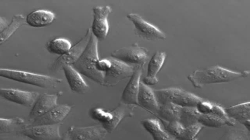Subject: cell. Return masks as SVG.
<instances>
[{
  "label": "cell",
  "mask_w": 250,
  "mask_h": 140,
  "mask_svg": "<svg viewBox=\"0 0 250 140\" xmlns=\"http://www.w3.org/2000/svg\"><path fill=\"white\" fill-rule=\"evenodd\" d=\"M250 71H231L220 66H211L202 70H197L188 76L189 80L197 88H202L206 85L229 83L248 77Z\"/></svg>",
  "instance_id": "obj_1"
},
{
  "label": "cell",
  "mask_w": 250,
  "mask_h": 140,
  "mask_svg": "<svg viewBox=\"0 0 250 140\" xmlns=\"http://www.w3.org/2000/svg\"><path fill=\"white\" fill-rule=\"evenodd\" d=\"M99 59L98 40L92 34L83 53L72 66L79 74L102 86L104 74L96 68V63Z\"/></svg>",
  "instance_id": "obj_2"
},
{
  "label": "cell",
  "mask_w": 250,
  "mask_h": 140,
  "mask_svg": "<svg viewBox=\"0 0 250 140\" xmlns=\"http://www.w3.org/2000/svg\"><path fill=\"white\" fill-rule=\"evenodd\" d=\"M0 77L47 89L55 88L62 83V79L51 76L7 69H0Z\"/></svg>",
  "instance_id": "obj_3"
},
{
  "label": "cell",
  "mask_w": 250,
  "mask_h": 140,
  "mask_svg": "<svg viewBox=\"0 0 250 140\" xmlns=\"http://www.w3.org/2000/svg\"><path fill=\"white\" fill-rule=\"evenodd\" d=\"M153 92L159 105L170 103L181 107H196L203 100L199 96L177 88L154 89Z\"/></svg>",
  "instance_id": "obj_4"
},
{
  "label": "cell",
  "mask_w": 250,
  "mask_h": 140,
  "mask_svg": "<svg viewBox=\"0 0 250 140\" xmlns=\"http://www.w3.org/2000/svg\"><path fill=\"white\" fill-rule=\"evenodd\" d=\"M111 57L132 67H143L148 58V52L137 43L112 52Z\"/></svg>",
  "instance_id": "obj_5"
},
{
  "label": "cell",
  "mask_w": 250,
  "mask_h": 140,
  "mask_svg": "<svg viewBox=\"0 0 250 140\" xmlns=\"http://www.w3.org/2000/svg\"><path fill=\"white\" fill-rule=\"evenodd\" d=\"M92 35L91 29H87L86 34L82 39L76 43V45L72 46L70 51L65 54L61 55L57 60H55L51 65L49 69L50 72L56 73L60 71L64 65L72 66L79 59L81 55L86 49L88 43Z\"/></svg>",
  "instance_id": "obj_6"
},
{
  "label": "cell",
  "mask_w": 250,
  "mask_h": 140,
  "mask_svg": "<svg viewBox=\"0 0 250 140\" xmlns=\"http://www.w3.org/2000/svg\"><path fill=\"white\" fill-rule=\"evenodd\" d=\"M61 124L23 125L20 134L32 140H61Z\"/></svg>",
  "instance_id": "obj_7"
},
{
  "label": "cell",
  "mask_w": 250,
  "mask_h": 140,
  "mask_svg": "<svg viewBox=\"0 0 250 140\" xmlns=\"http://www.w3.org/2000/svg\"><path fill=\"white\" fill-rule=\"evenodd\" d=\"M127 18L134 25L135 34L143 39L157 41L166 39V35L154 25L146 21L137 14H128Z\"/></svg>",
  "instance_id": "obj_8"
},
{
  "label": "cell",
  "mask_w": 250,
  "mask_h": 140,
  "mask_svg": "<svg viewBox=\"0 0 250 140\" xmlns=\"http://www.w3.org/2000/svg\"><path fill=\"white\" fill-rule=\"evenodd\" d=\"M110 57L111 67L104 74L102 86L113 87L125 78L131 77L133 74L135 67L127 65L119 60Z\"/></svg>",
  "instance_id": "obj_9"
},
{
  "label": "cell",
  "mask_w": 250,
  "mask_h": 140,
  "mask_svg": "<svg viewBox=\"0 0 250 140\" xmlns=\"http://www.w3.org/2000/svg\"><path fill=\"white\" fill-rule=\"evenodd\" d=\"M94 17L91 32L98 40H104L109 32L108 17L112 12L109 5L96 6L93 9Z\"/></svg>",
  "instance_id": "obj_10"
},
{
  "label": "cell",
  "mask_w": 250,
  "mask_h": 140,
  "mask_svg": "<svg viewBox=\"0 0 250 140\" xmlns=\"http://www.w3.org/2000/svg\"><path fill=\"white\" fill-rule=\"evenodd\" d=\"M67 133L70 140H104L108 133L102 125L84 127L72 126Z\"/></svg>",
  "instance_id": "obj_11"
},
{
  "label": "cell",
  "mask_w": 250,
  "mask_h": 140,
  "mask_svg": "<svg viewBox=\"0 0 250 140\" xmlns=\"http://www.w3.org/2000/svg\"><path fill=\"white\" fill-rule=\"evenodd\" d=\"M39 93L16 89L0 88V97L13 103L26 107L33 106L40 96Z\"/></svg>",
  "instance_id": "obj_12"
},
{
  "label": "cell",
  "mask_w": 250,
  "mask_h": 140,
  "mask_svg": "<svg viewBox=\"0 0 250 140\" xmlns=\"http://www.w3.org/2000/svg\"><path fill=\"white\" fill-rule=\"evenodd\" d=\"M72 106L67 105H60L48 111L43 115L34 120L31 125H55L60 124L69 115Z\"/></svg>",
  "instance_id": "obj_13"
},
{
  "label": "cell",
  "mask_w": 250,
  "mask_h": 140,
  "mask_svg": "<svg viewBox=\"0 0 250 140\" xmlns=\"http://www.w3.org/2000/svg\"><path fill=\"white\" fill-rule=\"evenodd\" d=\"M143 71V67H135L133 74L123 92L121 99L122 103L138 106L137 96Z\"/></svg>",
  "instance_id": "obj_14"
},
{
  "label": "cell",
  "mask_w": 250,
  "mask_h": 140,
  "mask_svg": "<svg viewBox=\"0 0 250 140\" xmlns=\"http://www.w3.org/2000/svg\"><path fill=\"white\" fill-rule=\"evenodd\" d=\"M58 95L57 94H45L40 95L33 105L29 115V120L31 122L42 116L48 111L58 105Z\"/></svg>",
  "instance_id": "obj_15"
},
{
  "label": "cell",
  "mask_w": 250,
  "mask_h": 140,
  "mask_svg": "<svg viewBox=\"0 0 250 140\" xmlns=\"http://www.w3.org/2000/svg\"><path fill=\"white\" fill-rule=\"evenodd\" d=\"M137 106L120 103L115 109L111 111V120L108 123L102 125L108 133H112L123 119L132 118L134 115V109Z\"/></svg>",
  "instance_id": "obj_16"
},
{
  "label": "cell",
  "mask_w": 250,
  "mask_h": 140,
  "mask_svg": "<svg viewBox=\"0 0 250 140\" xmlns=\"http://www.w3.org/2000/svg\"><path fill=\"white\" fill-rule=\"evenodd\" d=\"M137 103L138 106L143 107L153 115H157L159 105L155 98L154 93L151 88L143 83L140 84Z\"/></svg>",
  "instance_id": "obj_17"
},
{
  "label": "cell",
  "mask_w": 250,
  "mask_h": 140,
  "mask_svg": "<svg viewBox=\"0 0 250 140\" xmlns=\"http://www.w3.org/2000/svg\"><path fill=\"white\" fill-rule=\"evenodd\" d=\"M68 83L70 89L79 94H85L89 89V87L82 78L81 74L76 71L72 66L64 65L62 68Z\"/></svg>",
  "instance_id": "obj_18"
},
{
  "label": "cell",
  "mask_w": 250,
  "mask_h": 140,
  "mask_svg": "<svg viewBox=\"0 0 250 140\" xmlns=\"http://www.w3.org/2000/svg\"><path fill=\"white\" fill-rule=\"evenodd\" d=\"M250 102H247L225 109L226 115L229 118L243 124L249 131L250 123Z\"/></svg>",
  "instance_id": "obj_19"
},
{
  "label": "cell",
  "mask_w": 250,
  "mask_h": 140,
  "mask_svg": "<svg viewBox=\"0 0 250 140\" xmlns=\"http://www.w3.org/2000/svg\"><path fill=\"white\" fill-rule=\"evenodd\" d=\"M55 15L52 12L39 10L32 12L26 18V23L34 28H41L48 26L54 22Z\"/></svg>",
  "instance_id": "obj_20"
},
{
  "label": "cell",
  "mask_w": 250,
  "mask_h": 140,
  "mask_svg": "<svg viewBox=\"0 0 250 140\" xmlns=\"http://www.w3.org/2000/svg\"><path fill=\"white\" fill-rule=\"evenodd\" d=\"M143 127L151 134L154 140H175L167 131L161 127L157 119H146L141 122Z\"/></svg>",
  "instance_id": "obj_21"
},
{
  "label": "cell",
  "mask_w": 250,
  "mask_h": 140,
  "mask_svg": "<svg viewBox=\"0 0 250 140\" xmlns=\"http://www.w3.org/2000/svg\"><path fill=\"white\" fill-rule=\"evenodd\" d=\"M181 107L170 103L159 105L157 115L160 121L167 122H179Z\"/></svg>",
  "instance_id": "obj_22"
},
{
  "label": "cell",
  "mask_w": 250,
  "mask_h": 140,
  "mask_svg": "<svg viewBox=\"0 0 250 140\" xmlns=\"http://www.w3.org/2000/svg\"><path fill=\"white\" fill-rule=\"evenodd\" d=\"M26 23V18L22 15H16L13 17L10 23L0 32V45H2L17 31L20 26Z\"/></svg>",
  "instance_id": "obj_23"
},
{
  "label": "cell",
  "mask_w": 250,
  "mask_h": 140,
  "mask_svg": "<svg viewBox=\"0 0 250 140\" xmlns=\"http://www.w3.org/2000/svg\"><path fill=\"white\" fill-rule=\"evenodd\" d=\"M200 114L196 107H181L179 122L184 127L198 123Z\"/></svg>",
  "instance_id": "obj_24"
},
{
  "label": "cell",
  "mask_w": 250,
  "mask_h": 140,
  "mask_svg": "<svg viewBox=\"0 0 250 140\" xmlns=\"http://www.w3.org/2000/svg\"><path fill=\"white\" fill-rule=\"evenodd\" d=\"M72 47V44L69 40L61 37L50 41L47 44L46 49L52 54L62 55L69 51Z\"/></svg>",
  "instance_id": "obj_25"
},
{
  "label": "cell",
  "mask_w": 250,
  "mask_h": 140,
  "mask_svg": "<svg viewBox=\"0 0 250 140\" xmlns=\"http://www.w3.org/2000/svg\"><path fill=\"white\" fill-rule=\"evenodd\" d=\"M24 124V121L19 117L11 119L0 118V134L11 133L18 130L20 131Z\"/></svg>",
  "instance_id": "obj_26"
},
{
  "label": "cell",
  "mask_w": 250,
  "mask_h": 140,
  "mask_svg": "<svg viewBox=\"0 0 250 140\" xmlns=\"http://www.w3.org/2000/svg\"><path fill=\"white\" fill-rule=\"evenodd\" d=\"M166 58V52L160 51L156 52L151 58V60L149 61L146 76L151 77H157V75L160 71Z\"/></svg>",
  "instance_id": "obj_27"
},
{
  "label": "cell",
  "mask_w": 250,
  "mask_h": 140,
  "mask_svg": "<svg viewBox=\"0 0 250 140\" xmlns=\"http://www.w3.org/2000/svg\"><path fill=\"white\" fill-rule=\"evenodd\" d=\"M198 123L203 126L211 128H220L228 125V122L221 118L211 115H201L198 119Z\"/></svg>",
  "instance_id": "obj_28"
},
{
  "label": "cell",
  "mask_w": 250,
  "mask_h": 140,
  "mask_svg": "<svg viewBox=\"0 0 250 140\" xmlns=\"http://www.w3.org/2000/svg\"><path fill=\"white\" fill-rule=\"evenodd\" d=\"M204 127L199 123H197L190 126L185 127L180 136L178 137V140H198L196 138L200 131Z\"/></svg>",
  "instance_id": "obj_29"
},
{
  "label": "cell",
  "mask_w": 250,
  "mask_h": 140,
  "mask_svg": "<svg viewBox=\"0 0 250 140\" xmlns=\"http://www.w3.org/2000/svg\"><path fill=\"white\" fill-rule=\"evenodd\" d=\"M91 118L97 122H99L101 125L108 123L111 121V114L110 112L105 110L102 108L96 107L90 110Z\"/></svg>",
  "instance_id": "obj_30"
},
{
  "label": "cell",
  "mask_w": 250,
  "mask_h": 140,
  "mask_svg": "<svg viewBox=\"0 0 250 140\" xmlns=\"http://www.w3.org/2000/svg\"><path fill=\"white\" fill-rule=\"evenodd\" d=\"M218 140H250V136L246 131L236 128L226 131Z\"/></svg>",
  "instance_id": "obj_31"
},
{
  "label": "cell",
  "mask_w": 250,
  "mask_h": 140,
  "mask_svg": "<svg viewBox=\"0 0 250 140\" xmlns=\"http://www.w3.org/2000/svg\"><path fill=\"white\" fill-rule=\"evenodd\" d=\"M164 125L167 132L175 139H177L180 136L184 127L179 122H167L161 121Z\"/></svg>",
  "instance_id": "obj_32"
},
{
  "label": "cell",
  "mask_w": 250,
  "mask_h": 140,
  "mask_svg": "<svg viewBox=\"0 0 250 140\" xmlns=\"http://www.w3.org/2000/svg\"><path fill=\"white\" fill-rule=\"evenodd\" d=\"M111 67V61L110 57L104 58V59H99L96 63V68L100 72L104 74L108 71Z\"/></svg>",
  "instance_id": "obj_33"
},
{
  "label": "cell",
  "mask_w": 250,
  "mask_h": 140,
  "mask_svg": "<svg viewBox=\"0 0 250 140\" xmlns=\"http://www.w3.org/2000/svg\"><path fill=\"white\" fill-rule=\"evenodd\" d=\"M212 102L207 101L203 99L197 104L196 108L201 115H209L213 106Z\"/></svg>",
  "instance_id": "obj_34"
},
{
  "label": "cell",
  "mask_w": 250,
  "mask_h": 140,
  "mask_svg": "<svg viewBox=\"0 0 250 140\" xmlns=\"http://www.w3.org/2000/svg\"><path fill=\"white\" fill-rule=\"evenodd\" d=\"M158 82L159 80L157 77H151L146 76V77H144L143 79V83L146 85L147 86H154V85L158 84Z\"/></svg>",
  "instance_id": "obj_35"
},
{
  "label": "cell",
  "mask_w": 250,
  "mask_h": 140,
  "mask_svg": "<svg viewBox=\"0 0 250 140\" xmlns=\"http://www.w3.org/2000/svg\"><path fill=\"white\" fill-rule=\"evenodd\" d=\"M8 20L4 18L0 17V32L4 29L8 25Z\"/></svg>",
  "instance_id": "obj_36"
},
{
  "label": "cell",
  "mask_w": 250,
  "mask_h": 140,
  "mask_svg": "<svg viewBox=\"0 0 250 140\" xmlns=\"http://www.w3.org/2000/svg\"><path fill=\"white\" fill-rule=\"evenodd\" d=\"M23 140V139H21V140Z\"/></svg>",
  "instance_id": "obj_37"
}]
</instances>
